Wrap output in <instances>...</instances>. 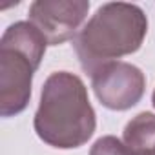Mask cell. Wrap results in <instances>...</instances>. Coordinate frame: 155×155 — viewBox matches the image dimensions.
I'll list each match as a JSON object with an SVG mask.
<instances>
[{
    "instance_id": "6da1fadb",
    "label": "cell",
    "mask_w": 155,
    "mask_h": 155,
    "mask_svg": "<svg viewBox=\"0 0 155 155\" xmlns=\"http://www.w3.org/2000/svg\"><path fill=\"white\" fill-rule=\"evenodd\" d=\"M33 126L40 140L58 150L81 148L91 139L97 117L81 77L69 71L48 77Z\"/></svg>"
},
{
    "instance_id": "7a4b0ae2",
    "label": "cell",
    "mask_w": 155,
    "mask_h": 155,
    "mask_svg": "<svg viewBox=\"0 0 155 155\" xmlns=\"http://www.w3.org/2000/svg\"><path fill=\"white\" fill-rule=\"evenodd\" d=\"M148 33L144 11L128 2L102 4L73 40L75 53L86 73L139 51Z\"/></svg>"
},
{
    "instance_id": "52a82bcc",
    "label": "cell",
    "mask_w": 155,
    "mask_h": 155,
    "mask_svg": "<svg viewBox=\"0 0 155 155\" xmlns=\"http://www.w3.org/2000/svg\"><path fill=\"white\" fill-rule=\"evenodd\" d=\"M90 155H133V151L126 146L124 140L113 135H106L95 140L90 150Z\"/></svg>"
},
{
    "instance_id": "277c9868",
    "label": "cell",
    "mask_w": 155,
    "mask_h": 155,
    "mask_svg": "<svg viewBox=\"0 0 155 155\" xmlns=\"http://www.w3.org/2000/svg\"><path fill=\"white\" fill-rule=\"evenodd\" d=\"M91 88L104 108L124 111L140 102L146 90V79L137 66L115 60L91 75Z\"/></svg>"
},
{
    "instance_id": "5b68a950",
    "label": "cell",
    "mask_w": 155,
    "mask_h": 155,
    "mask_svg": "<svg viewBox=\"0 0 155 155\" xmlns=\"http://www.w3.org/2000/svg\"><path fill=\"white\" fill-rule=\"evenodd\" d=\"M88 11V0H37L29 6V22L44 35L48 46H58L79 35Z\"/></svg>"
},
{
    "instance_id": "ba28073f",
    "label": "cell",
    "mask_w": 155,
    "mask_h": 155,
    "mask_svg": "<svg viewBox=\"0 0 155 155\" xmlns=\"http://www.w3.org/2000/svg\"><path fill=\"white\" fill-rule=\"evenodd\" d=\"M151 104H153V108H155V90H153V95H151Z\"/></svg>"
},
{
    "instance_id": "8992f818",
    "label": "cell",
    "mask_w": 155,
    "mask_h": 155,
    "mask_svg": "<svg viewBox=\"0 0 155 155\" xmlns=\"http://www.w3.org/2000/svg\"><path fill=\"white\" fill-rule=\"evenodd\" d=\"M122 137L131 151L155 155V115L150 111L139 113L126 124Z\"/></svg>"
},
{
    "instance_id": "9c48e42d",
    "label": "cell",
    "mask_w": 155,
    "mask_h": 155,
    "mask_svg": "<svg viewBox=\"0 0 155 155\" xmlns=\"http://www.w3.org/2000/svg\"><path fill=\"white\" fill-rule=\"evenodd\" d=\"M133 155H144V153H135V151H133Z\"/></svg>"
},
{
    "instance_id": "3957f363",
    "label": "cell",
    "mask_w": 155,
    "mask_h": 155,
    "mask_svg": "<svg viewBox=\"0 0 155 155\" xmlns=\"http://www.w3.org/2000/svg\"><path fill=\"white\" fill-rule=\"evenodd\" d=\"M46 38L31 22L11 24L0 40V115L22 113L31 99L33 75L38 69Z\"/></svg>"
}]
</instances>
